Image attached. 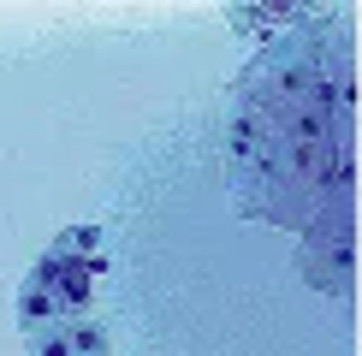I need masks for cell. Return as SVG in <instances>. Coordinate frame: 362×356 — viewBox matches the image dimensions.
<instances>
[{
    "label": "cell",
    "mask_w": 362,
    "mask_h": 356,
    "mask_svg": "<svg viewBox=\"0 0 362 356\" xmlns=\"http://www.w3.org/2000/svg\"><path fill=\"white\" fill-rule=\"evenodd\" d=\"M333 12H309L244 66L226 119L232 208L279 232H303L321 214L333 148L356 131L351 48L327 30Z\"/></svg>",
    "instance_id": "1"
},
{
    "label": "cell",
    "mask_w": 362,
    "mask_h": 356,
    "mask_svg": "<svg viewBox=\"0 0 362 356\" xmlns=\"http://www.w3.org/2000/svg\"><path fill=\"white\" fill-rule=\"evenodd\" d=\"M297 267L321 297L356 303V208H321L297 232Z\"/></svg>",
    "instance_id": "2"
},
{
    "label": "cell",
    "mask_w": 362,
    "mask_h": 356,
    "mask_svg": "<svg viewBox=\"0 0 362 356\" xmlns=\"http://www.w3.org/2000/svg\"><path fill=\"white\" fill-rule=\"evenodd\" d=\"M36 273L54 285L59 309L71 315H89V291H95V279L107 273V256H101V226H66L48 244V256L36 261Z\"/></svg>",
    "instance_id": "3"
},
{
    "label": "cell",
    "mask_w": 362,
    "mask_h": 356,
    "mask_svg": "<svg viewBox=\"0 0 362 356\" xmlns=\"http://www.w3.org/2000/svg\"><path fill=\"white\" fill-rule=\"evenodd\" d=\"M54 321H66V309H59L54 285L30 267L24 285H18V326H24V333H42V326H54Z\"/></svg>",
    "instance_id": "4"
},
{
    "label": "cell",
    "mask_w": 362,
    "mask_h": 356,
    "mask_svg": "<svg viewBox=\"0 0 362 356\" xmlns=\"http://www.w3.org/2000/svg\"><path fill=\"white\" fill-rule=\"evenodd\" d=\"M66 345H71V356H107L113 350L107 333H101V321H89V315H71L66 321Z\"/></svg>",
    "instance_id": "5"
},
{
    "label": "cell",
    "mask_w": 362,
    "mask_h": 356,
    "mask_svg": "<svg viewBox=\"0 0 362 356\" xmlns=\"http://www.w3.org/2000/svg\"><path fill=\"white\" fill-rule=\"evenodd\" d=\"M24 338H30V356H71V345H66V321L42 326V333H24Z\"/></svg>",
    "instance_id": "6"
}]
</instances>
